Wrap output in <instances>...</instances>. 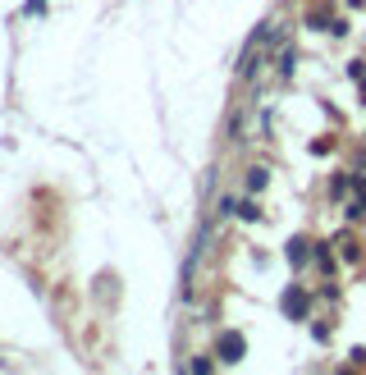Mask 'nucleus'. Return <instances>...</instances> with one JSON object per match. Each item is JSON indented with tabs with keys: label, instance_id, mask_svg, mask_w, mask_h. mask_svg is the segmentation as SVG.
I'll return each instance as SVG.
<instances>
[{
	"label": "nucleus",
	"instance_id": "f257e3e1",
	"mask_svg": "<svg viewBox=\"0 0 366 375\" xmlns=\"http://www.w3.org/2000/svg\"><path fill=\"white\" fill-rule=\"evenodd\" d=\"M243 348H247V343H243V334H220V357H224V362H238V357H243Z\"/></svg>",
	"mask_w": 366,
	"mask_h": 375
},
{
	"label": "nucleus",
	"instance_id": "f03ea898",
	"mask_svg": "<svg viewBox=\"0 0 366 375\" xmlns=\"http://www.w3.org/2000/svg\"><path fill=\"white\" fill-rule=\"evenodd\" d=\"M284 311H289V316H307V293H302V288H289V293H284Z\"/></svg>",
	"mask_w": 366,
	"mask_h": 375
},
{
	"label": "nucleus",
	"instance_id": "7ed1b4c3",
	"mask_svg": "<svg viewBox=\"0 0 366 375\" xmlns=\"http://www.w3.org/2000/svg\"><path fill=\"white\" fill-rule=\"evenodd\" d=\"M247 188H252V192H261V188H266V169H252V174H247Z\"/></svg>",
	"mask_w": 366,
	"mask_h": 375
},
{
	"label": "nucleus",
	"instance_id": "20e7f679",
	"mask_svg": "<svg viewBox=\"0 0 366 375\" xmlns=\"http://www.w3.org/2000/svg\"><path fill=\"white\" fill-rule=\"evenodd\" d=\"M289 261H293V265L307 261V243H289Z\"/></svg>",
	"mask_w": 366,
	"mask_h": 375
},
{
	"label": "nucleus",
	"instance_id": "39448f33",
	"mask_svg": "<svg viewBox=\"0 0 366 375\" xmlns=\"http://www.w3.org/2000/svg\"><path fill=\"white\" fill-rule=\"evenodd\" d=\"M362 197H366V183H362Z\"/></svg>",
	"mask_w": 366,
	"mask_h": 375
},
{
	"label": "nucleus",
	"instance_id": "423d86ee",
	"mask_svg": "<svg viewBox=\"0 0 366 375\" xmlns=\"http://www.w3.org/2000/svg\"><path fill=\"white\" fill-rule=\"evenodd\" d=\"M339 375H348V371H339Z\"/></svg>",
	"mask_w": 366,
	"mask_h": 375
}]
</instances>
